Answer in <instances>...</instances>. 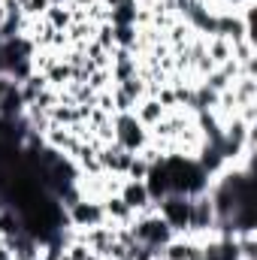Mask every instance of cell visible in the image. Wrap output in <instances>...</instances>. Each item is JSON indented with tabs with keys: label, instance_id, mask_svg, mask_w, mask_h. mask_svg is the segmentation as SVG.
Instances as JSON below:
<instances>
[{
	"label": "cell",
	"instance_id": "6da1fadb",
	"mask_svg": "<svg viewBox=\"0 0 257 260\" xmlns=\"http://www.w3.org/2000/svg\"><path fill=\"white\" fill-rule=\"evenodd\" d=\"M164 167L170 176V194L197 197L206 191V173L197 160L182 157V154H170V157H164Z\"/></svg>",
	"mask_w": 257,
	"mask_h": 260
},
{
	"label": "cell",
	"instance_id": "7a4b0ae2",
	"mask_svg": "<svg viewBox=\"0 0 257 260\" xmlns=\"http://www.w3.org/2000/svg\"><path fill=\"white\" fill-rule=\"evenodd\" d=\"M130 230H133V239L142 242V245H148V248H154L157 257H160V248L170 245V242L176 239L173 227H170L157 212H154V215H145V218H133Z\"/></svg>",
	"mask_w": 257,
	"mask_h": 260
},
{
	"label": "cell",
	"instance_id": "3957f363",
	"mask_svg": "<svg viewBox=\"0 0 257 260\" xmlns=\"http://www.w3.org/2000/svg\"><path fill=\"white\" fill-rule=\"evenodd\" d=\"M112 130H115V139L112 142H118L121 148H127L130 154H136L142 145H148V127H142L133 112L112 115Z\"/></svg>",
	"mask_w": 257,
	"mask_h": 260
},
{
	"label": "cell",
	"instance_id": "277c9868",
	"mask_svg": "<svg viewBox=\"0 0 257 260\" xmlns=\"http://www.w3.org/2000/svg\"><path fill=\"white\" fill-rule=\"evenodd\" d=\"M157 215L173 227V233H188V221H191V197L167 194L164 200H157Z\"/></svg>",
	"mask_w": 257,
	"mask_h": 260
},
{
	"label": "cell",
	"instance_id": "5b68a950",
	"mask_svg": "<svg viewBox=\"0 0 257 260\" xmlns=\"http://www.w3.org/2000/svg\"><path fill=\"white\" fill-rule=\"evenodd\" d=\"M67 221L76 227V230H88V227H97L106 221V212H103V203L100 200H79L67 209Z\"/></svg>",
	"mask_w": 257,
	"mask_h": 260
},
{
	"label": "cell",
	"instance_id": "8992f818",
	"mask_svg": "<svg viewBox=\"0 0 257 260\" xmlns=\"http://www.w3.org/2000/svg\"><path fill=\"white\" fill-rule=\"evenodd\" d=\"M215 230V206L209 191L191 197V221H188V233H209Z\"/></svg>",
	"mask_w": 257,
	"mask_h": 260
},
{
	"label": "cell",
	"instance_id": "52a82bcc",
	"mask_svg": "<svg viewBox=\"0 0 257 260\" xmlns=\"http://www.w3.org/2000/svg\"><path fill=\"white\" fill-rule=\"evenodd\" d=\"M130 154L127 148H121L118 142H106L100 148V164H103V173H112V176H124L130 167Z\"/></svg>",
	"mask_w": 257,
	"mask_h": 260
},
{
	"label": "cell",
	"instance_id": "ba28073f",
	"mask_svg": "<svg viewBox=\"0 0 257 260\" xmlns=\"http://www.w3.org/2000/svg\"><path fill=\"white\" fill-rule=\"evenodd\" d=\"M100 203H103V212H106V221H109V224H115V227H130V224H133L136 212H133V209H130L118 194L103 197Z\"/></svg>",
	"mask_w": 257,
	"mask_h": 260
},
{
	"label": "cell",
	"instance_id": "9c48e42d",
	"mask_svg": "<svg viewBox=\"0 0 257 260\" xmlns=\"http://www.w3.org/2000/svg\"><path fill=\"white\" fill-rule=\"evenodd\" d=\"M142 182H145V191H148V197H151L154 203H157V200H164V197L170 194V176H167L164 160H160V164H154Z\"/></svg>",
	"mask_w": 257,
	"mask_h": 260
},
{
	"label": "cell",
	"instance_id": "30bf717a",
	"mask_svg": "<svg viewBox=\"0 0 257 260\" xmlns=\"http://www.w3.org/2000/svg\"><path fill=\"white\" fill-rule=\"evenodd\" d=\"M203 260H242L236 239H212L203 245Z\"/></svg>",
	"mask_w": 257,
	"mask_h": 260
},
{
	"label": "cell",
	"instance_id": "8fae6325",
	"mask_svg": "<svg viewBox=\"0 0 257 260\" xmlns=\"http://www.w3.org/2000/svg\"><path fill=\"white\" fill-rule=\"evenodd\" d=\"M133 115L139 118V124H142V127H154V124L167 115V109L160 106V100H157V97H142V100L133 106Z\"/></svg>",
	"mask_w": 257,
	"mask_h": 260
},
{
	"label": "cell",
	"instance_id": "7c38bea8",
	"mask_svg": "<svg viewBox=\"0 0 257 260\" xmlns=\"http://www.w3.org/2000/svg\"><path fill=\"white\" fill-rule=\"evenodd\" d=\"M118 197L127 203L133 212H142L148 203H154V200L148 197V191H145V182H133V179L121 182V191H118Z\"/></svg>",
	"mask_w": 257,
	"mask_h": 260
},
{
	"label": "cell",
	"instance_id": "4fadbf2b",
	"mask_svg": "<svg viewBox=\"0 0 257 260\" xmlns=\"http://www.w3.org/2000/svg\"><path fill=\"white\" fill-rule=\"evenodd\" d=\"M206 55L215 67H221L224 61L233 58V43L227 37H206Z\"/></svg>",
	"mask_w": 257,
	"mask_h": 260
},
{
	"label": "cell",
	"instance_id": "5bb4252c",
	"mask_svg": "<svg viewBox=\"0 0 257 260\" xmlns=\"http://www.w3.org/2000/svg\"><path fill=\"white\" fill-rule=\"evenodd\" d=\"M46 24L49 27H55V30H70V24H73V6L70 3H52L49 9H46Z\"/></svg>",
	"mask_w": 257,
	"mask_h": 260
},
{
	"label": "cell",
	"instance_id": "9a60e30c",
	"mask_svg": "<svg viewBox=\"0 0 257 260\" xmlns=\"http://www.w3.org/2000/svg\"><path fill=\"white\" fill-rule=\"evenodd\" d=\"M200 245L194 239H173L170 245L160 248V257L164 260H191V254L197 251Z\"/></svg>",
	"mask_w": 257,
	"mask_h": 260
},
{
	"label": "cell",
	"instance_id": "2e32d148",
	"mask_svg": "<svg viewBox=\"0 0 257 260\" xmlns=\"http://www.w3.org/2000/svg\"><path fill=\"white\" fill-rule=\"evenodd\" d=\"M24 233V224H21V215L15 209H3L0 212V239H9V236H18Z\"/></svg>",
	"mask_w": 257,
	"mask_h": 260
},
{
	"label": "cell",
	"instance_id": "e0dca14e",
	"mask_svg": "<svg viewBox=\"0 0 257 260\" xmlns=\"http://www.w3.org/2000/svg\"><path fill=\"white\" fill-rule=\"evenodd\" d=\"M118 88H121V91L127 94L130 100H133V103H139L142 97H148V85H145V82H142L139 76H130L127 82H121Z\"/></svg>",
	"mask_w": 257,
	"mask_h": 260
},
{
	"label": "cell",
	"instance_id": "ac0fdd59",
	"mask_svg": "<svg viewBox=\"0 0 257 260\" xmlns=\"http://www.w3.org/2000/svg\"><path fill=\"white\" fill-rule=\"evenodd\" d=\"M85 85L91 91H106V88H112V73L109 70H91V76L85 79Z\"/></svg>",
	"mask_w": 257,
	"mask_h": 260
},
{
	"label": "cell",
	"instance_id": "d6986e66",
	"mask_svg": "<svg viewBox=\"0 0 257 260\" xmlns=\"http://www.w3.org/2000/svg\"><path fill=\"white\" fill-rule=\"evenodd\" d=\"M112 30H115V49H133L139 27H133V24H124V27H112Z\"/></svg>",
	"mask_w": 257,
	"mask_h": 260
},
{
	"label": "cell",
	"instance_id": "ffe728a7",
	"mask_svg": "<svg viewBox=\"0 0 257 260\" xmlns=\"http://www.w3.org/2000/svg\"><path fill=\"white\" fill-rule=\"evenodd\" d=\"M148 170H151V167H148V164H145V160H142L139 154H133V157H130L127 173H124V179H133V182H142V179L148 176Z\"/></svg>",
	"mask_w": 257,
	"mask_h": 260
},
{
	"label": "cell",
	"instance_id": "44dd1931",
	"mask_svg": "<svg viewBox=\"0 0 257 260\" xmlns=\"http://www.w3.org/2000/svg\"><path fill=\"white\" fill-rule=\"evenodd\" d=\"M49 6H52V0H27L21 6V12H24V18H43Z\"/></svg>",
	"mask_w": 257,
	"mask_h": 260
},
{
	"label": "cell",
	"instance_id": "7402d4cb",
	"mask_svg": "<svg viewBox=\"0 0 257 260\" xmlns=\"http://www.w3.org/2000/svg\"><path fill=\"white\" fill-rule=\"evenodd\" d=\"M100 3H103V6H106V9H115V6H118V3H121V0H100Z\"/></svg>",
	"mask_w": 257,
	"mask_h": 260
},
{
	"label": "cell",
	"instance_id": "603a6c76",
	"mask_svg": "<svg viewBox=\"0 0 257 260\" xmlns=\"http://www.w3.org/2000/svg\"><path fill=\"white\" fill-rule=\"evenodd\" d=\"M6 21V9H3V3H0V24Z\"/></svg>",
	"mask_w": 257,
	"mask_h": 260
},
{
	"label": "cell",
	"instance_id": "cb8c5ba5",
	"mask_svg": "<svg viewBox=\"0 0 257 260\" xmlns=\"http://www.w3.org/2000/svg\"><path fill=\"white\" fill-rule=\"evenodd\" d=\"M58 260H73V257H70V254H67V251H64V254H61V257H58Z\"/></svg>",
	"mask_w": 257,
	"mask_h": 260
},
{
	"label": "cell",
	"instance_id": "d4e9b609",
	"mask_svg": "<svg viewBox=\"0 0 257 260\" xmlns=\"http://www.w3.org/2000/svg\"><path fill=\"white\" fill-rule=\"evenodd\" d=\"M3 209H6V206H3V194H0V212H3Z\"/></svg>",
	"mask_w": 257,
	"mask_h": 260
},
{
	"label": "cell",
	"instance_id": "484cf974",
	"mask_svg": "<svg viewBox=\"0 0 257 260\" xmlns=\"http://www.w3.org/2000/svg\"><path fill=\"white\" fill-rule=\"evenodd\" d=\"M52 3H73V0H52Z\"/></svg>",
	"mask_w": 257,
	"mask_h": 260
},
{
	"label": "cell",
	"instance_id": "4316f807",
	"mask_svg": "<svg viewBox=\"0 0 257 260\" xmlns=\"http://www.w3.org/2000/svg\"><path fill=\"white\" fill-rule=\"evenodd\" d=\"M242 3H245V6H251V3H254V0H242Z\"/></svg>",
	"mask_w": 257,
	"mask_h": 260
},
{
	"label": "cell",
	"instance_id": "83f0119b",
	"mask_svg": "<svg viewBox=\"0 0 257 260\" xmlns=\"http://www.w3.org/2000/svg\"><path fill=\"white\" fill-rule=\"evenodd\" d=\"M154 260H164V257H154Z\"/></svg>",
	"mask_w": 257,
	"mask_h": 260
}]
</instances>
